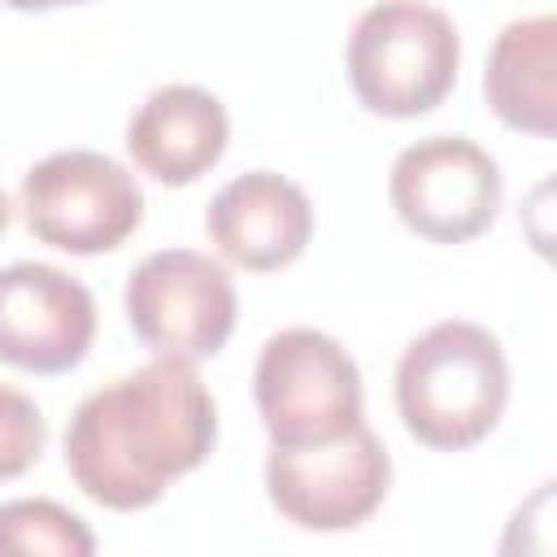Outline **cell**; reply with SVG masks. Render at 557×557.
<instances>
[{
  "label": "cell",
  "instance_id": "cell-1",
  "mask_svg": "<svg viewBox=\"0 0 557 557\" xmlns=\"http://www.w3.org/2000/svg\"><path fill=\"white\" fill-rule=\"evenodd\" d=\"M218 400L196 361L157 357L78 400L65 426L70 479L104 509L135 513L209 461Z\"/></svg>",
  "mask_w": 557,
  "mask_h": 557
},
{
  "label": "cell",
  "instance_id": "cell-2",
  "mask_svg": "<svg viewBox=\"0 0 557 557\" xmlns=\"http://www.w3.org/2000/svg\"><path fill=\"white\" fill-rule=\"evenodd\" d=\"M509 405L500 339L466 318L426 326L396 361V413L405 431L440 453L487 440Z\"/></svg>",
  "mask_w": 557,
  "mask_h": 557
},
{
  "label": "cell",
  "instance_id": "cell-3",
  "mask_svg": "<svg viewBox=\"0 0 557 557\" xmlns=\"http://www.w3.org/2000/svg\"><path fill=\"white\" fill-rule=\"evenodd\" d=\"M352 96L379 117H422L457 83L461 35L426 0H379L348 35Z\"/></svg>",
  "mask_w": 557,
  "mask_h": 557
},
{
  "label": "cell",
  "instance_id": "cell-4",
  "mask_svg": "<svg viewBox=\"0 0 557 557\" xmlns=\"http://www.w3.org/2000/svg\"><path fill=\"white\" fill-rule=\"evenodd\" d=\"M252 400L270 448L322 444L366 422L357 361L335 335L313 326H287L261 344L252 370Z\"/></svg>",
  "mask_w": 557,
  "mask_h": 557
},
{
  "label": "cell",
  "instance_id": "cell-5",
  "mask_svg": "<svg viewBox=\"0 0 557 557\" xmlns=\"http://www.w3.org/2000/svg\"><path fill=\"white\" fill-rule=\"evenodd\" d=\"M22 213L39 244L96 257L122 248L139 231L144 191L122 161L91 148H65L26 170Z\"/></svg>",
  "mask_w": 557,
  "mask_h": 557
},
{
  "label": "cell",
  "instance_id": "cell-6",
  "mask_svg": "<svg viewBox=\"0 0 557 557\" xmlns=\"http://www.w3.org/2000/svg\"><path fill=\"white\" fill-rule=\"evenodd\" d=\"M126 322L157 357H218L235 331V283L209 252L161 248L126 278Z\"/></svg>",
  "mask_w": 557,
  "mask_h": 557
},
{
  "label": "cell",
  "instance_id": "cell-7",
  "mask_svg": "<svg viewBox=\"0 0 557 557\" xmlns=\"http://www.w3.org/2000/svg\"><path fill=\"white\" fill-rule=\"evenodd\" d=\"M387 487L392 457L366 422L322 444L270 448L265 457L270 505L300 531H352L383 505Z\"/></svg>",
  "mask_w": 557,
  "mask_h": 557
},
{
  "label": "cell",
  "instance_id": "cell-8",
  "mask_svg": "<svg viewBox=\"0 0 557 557\" xmlns=\"http://www.w3.org/2000/svg\"><path fill=\"white\" fill-rule=\"evenodd\" d=\"M387 196L396 218L431 244H466L483 235L505 196L496 157L466 135H426L392 161Z\"/></svg>",
  "mask_w": 557,
  "mask_h": 557
},
{
  "label": "cell",
  "instance_id": "cell-9",
  "mask_svg": "<svg viewBox=\"0 0 557 557\" xmlns=\"http://www.w3.org/2000/svg\"><path fill=\"white\" fill-rule=\"evenodd\" d=\"M96 339V296L65 270L13 261L0 270V361L26 374L74 370Z\"/></svg>",
  "mask_w": 557,
  "mask_h": 557
},
{
  "label": "cell",
  "instance_id": "cell-10",
  "mask_svg": "<svg viewBox=\"0 0 557 557\" xmlns=\"http://www.w3.org/2000/svg\"><path fill=\"white\" fill-rule=\"evenodd\" d=\"M205 226L226 261L265 274L292 265L305 252L313 239V205L292 178L274 170H248L209 200Z\"/></svg>",
  "mask_w": 557,
  "mask_h": 557
},
{
  "label": "cell",
  "instance_id": "cell-11",
  "mask_svg": "<svg viewBox=\"0 0 557 557\" xmlns=\"http://www.w3.org/2000/svg\"><path fill=\"white\" fill-rule=\"evenodd\" d=\"M231 139L226 104L196 83L157 87L126 122V148L144 174L165 187H187L209 174Z\"/></svg>",
  "mask_w": 557,
  "mask_h": 557
},
{
  "label": "cell",
  "instance_id": "cell-12",
  "mask_svg": "<svg viewBox=\"0 0 557 557\" xmlns=\"http://www.w3.org/2000/svg\"><path fill=\"white\" fill-rule=\"evenodd\" d=\"M487 109L522 135L548 139L557 131V17L535 13L509 22L483 70Z\"/></svg>",
  "mask_w": 557,
  "mask_h": 557
},
{
  "label": "cell",
  "instance_id": "cell-13",
  "mask_svg": "<svg viewBox=\"0 0 557 557\" xmlns=\"http://www.w3.org/2000/svg\"><path fill=\"white\" fill-rule=\"evenodd\" d=\"M4 553H48V557H91L96 535L78 513L57 500H9L0 505V557Z\"/></svg>",
  "mask_w": 557,
  "mask_h": 557
},
{
  "label": "cell",
  "instance_id": "cell-14",
  "mask_svg": "<svg viewBox=\"0 0 557 557\" xmlns=\"http://www.w3.org/2000/svg\"><path fill=\"white\" fill-rule=\"evenodd\" d=\"M44 444H48V422L39 405L26 392L0 383V483L26 474L39 461Z\"/></svg>",
  "mask_w": 557,
  "mask_h": 557
},
{
  "label": "cell",
  "instance_id": "cell-15",
  "mask_svg": "<svg viewBox=\"0 0 557 557\" xmlns=\"http://www.w3.org/2000/svg\"><path fill=\"white\" fill-rule=\"evenodd\" d=\"M17 13H48V9H65V4H87V0H0Z\"/></svg>",
  "mask_w": 557,
  "mask_h": 557
},
{
  "label": "cell",
  "instance_id": "cell-16",
  "mask_svg": "<svg viewBox=\"0 0 557 557\" xmlns=\"http://www.w3.org/2000/svg\"><path fill=\"white\" fill-rule=\"evenodd\" d=\"M9 218H13V209H9V196H4V191H0V231H4V226H9Z\"/></svg>",
  "mask_w": 557,
  "mask_h": 557
}]
</instances>
